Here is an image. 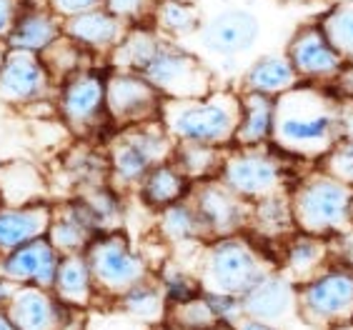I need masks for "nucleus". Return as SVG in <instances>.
I'll list each match as a JSON object with an SVG mask.
<instances>
[{
	"instance_id": "f257e3e1",
	"label": "nucleus",
	"mask_w": 353,
	"mask_h": 330,
	"mask_svg": "<svg viewBox=\"0 0 353 330\" xmlns=\"http://www.w3.org/2000/svg\"><path fill=\"white\" fill-rule=\"evenodd\" d=\"M343 105L331 85L299 83L276 98L273 148L293 163L321 165L323 158L343 141Z\"/></svg>"
},
{
	"instance_id": "f03ea898",
	"label": "nucleus",
	"mask_w": 353,
	"mask_h": 330,
	"mask_svg": "<svg viewBox=\"0 0 353 330\" xmlns=\"http://www.w3.org/2000/svg\"><path fill=\"white\" fill-rule=\"evenodd\" d=\"M161 123L176 143L233 148L241 123V90L213 88L203 98L163 101Z\"/></svg>"
},
{
	"instance_id": "7ed1b4c3",
	"label": "nucleus",
	"mask_w": 353,
	"mask_h": 330,
	"mask_svg": "<svg viewBox=\"0 0 353 330\" xmlns=\"http://www.w3.org/2000/svg\"><path fill=\"white\" fill-rule=\"evenodd\" d=\"M296 228L321 238H333L353 225V188L316 165L291 185Z\"/></svg>"
},
{
	"instance_id": "20e7f679",
	"label": "nucleus",
	"mask_w": 353,
	"mask_h": 330,
	"mask_svg": "<svg viewBox=\"0 0 353 330\" xmlns=\"http://www.w3.org/2000/svg\"><path fill=\"white\" fill-rule=\"evenodd\" d=\"M276 265L259 238L241 236L216 238L208 243L201 268V285L205 293L243 298L251 288L263 280Z\"/></svg>"
},
{
	"instance_id": "39448f33",
	"label": "nucleus",
	"mask_w": 353,
	"mask_h": 330,
	"mask_svg": "<svg viewBox=\"0 0 353 330\" xmlns=\"http://www.w3.org/2000/svg\"><path fill=\"white\" fill-rule=\"evenodd\" d=\"M218 178L248 203H259L268 196L291 190L293 181L299 176H293L291 158H285L279 148H273L268 143V145H251V148H241V145L228 148Z\"/></svg>"
},
{
	"instance_id": "423d86ee",
	"label": "nucleus",
	"mask_w": 353,
	"mask_h": 330,
	"mask_svg": "<svg viewBox=\"0 0 353 330\" xmlns=\"http://www.w3.org/2000/svg\"><path fill=\"white\" fill-rule=\"evenodd\" d=\"M173 148L176 141L165 133L161 121L121 128V133L110 141V185L116 190L138 188L156 165L173 158Z\"/></svg>"
},
{
	"instance_id": "0eeeda50",
	"label": "nucleus",
	"mask_w": 353,
	"mask_h": 330,
	"mask_svg": "<svg viewBox=\"0 0 353 330\" xmlns=\"http://www.w3.org/2000/svg\"><path fill=\"white\" fill-rule=\"evenodd\" d=\"M141 75L148 78L168 101L203 98L213 90V68L193 50L170 38H163L161 48L141 70Z\"/></svg>"
},
{
	"instance_id": "6e6552de",
	"label": "nucleus",
	"mask_w": 353,
	"mask_h": 330,
	"mask_svg": "<svg viewBox=\"0 0 353 330\" xmlns=\"http://www.w3.org/2000/svg\"><path fill=\"white\" fill-rule=\"evenodd\" d=\"M198 43L208 58L225 65H236L263 38V21L248 6H223L205 15L198 30Z\"/></svg>"
},
{
	"instance_id": "1a4fd4ad",
	"label": "nucleus",
	"mask_w": 353,
	"mask_h": 330,
	"mask_svg": "<svg viewBox=\"0 0 353 330\" xmlns=\"http://www.w3.org/2000/svg\"><path fill=\"white\" fill-rule=\"evenodd\" d=\"M85 258L93 270L95 290L108 296H125L130 288L148 278L145 260L130 248L128 238L118 230L101 233L85 248Z\"/></svg>"
},
{
	"instance_id": "9d476101",
	"label": "nucleus",
	"mask_w": 353,
	"mask_h": 330,
	"mask_svg": "<svg viewBox=\"0 0 353 330\" xmlns=\"http://www.w3.org/2000/svg\"><path fill=\"white\" fill-rule=\"evenodd\" d=\"M105 81L108 70L83 68L58 85V113L75 135H88L110 123Z\"/></svg>"
},
{
	"instance_id": "9b49d317",
	"label": "nucleus",
	"mask_w": 353,
	"mask_h": 330,
	"mask_svg": "<svg viewBox=\"0 0 353 330\" xmlns=\"http://www.w3.org/2000/svg\"><path fill=\"white\" fill-rule=\"evenodd\" d=\"M163 93L141 73L133 70H108L105 81V105L108 118L118 128H133L143 123L161 121Z\"/></svg>"
},
{
	"instance_id": "f8f14e48",
	"label": "nucleus",
	"mask_w": 353,
	"mask_h": 330,
	"mask_svg": "<svg viewBox=\"0 0 353 330\" xmlns=\"http://www.w3.org/2000/svg\"><path fill=\"white\" fill-rule=\"evenodd\" d=\"M188 198L203 220L208 243L216 238L241 236L251 228L253 203L238 196L236 190L228 188L221 178L193 183Z\"/></svg>"
},
{
	"instance_id": "ddd939ff",
	"label": "nucleus",
	"mask_w": 353,
	"mask_h": 330,
	"mask_svg": "<svg viewBox=\"0 0 353 330\" xmlns=\"http://www.w3.org/2000/svg\"><path fill=\"white\" fill-rule=\"evenodd\" d=\"M299 305L303 316L323 323H341L353 313V270L328 263L319 276L301 283Z\"/></svg>"
},
{
	"instance_id": "4468645a",
	"label": "nucleus",
	"mask_w": 353,
	"mask_h": 330,
	"mask_svg": "<svg viewBox=\"0 0 353 330\" xmlns=\"http://www.w3.org/2000/svg\"><path fill=\"white\" fill-rule=\"evenodd\" d=\"M283 53L293 63L301 83H313V85H333V81L346 65V61L326 38L319 21L296 28L285 43Z\"/></svg>"
},
{
	"instance_id": "2eb2a0df",
	"label": "nucleus",
	"mask_w": 353,
	"mask_h": 330,
	"mask_svg": "<svg viewBox=\"0 0 353 330\" xmlns=\"http://www.w3.org/2000/svg\"><path fill=\"white\" fill-rule=\"evenodd\" d=\"M55 78L38 53L8 48L0 65V101L8 105L46 101L53 93Z\"/></svg>"
},
{
	"instance_id": "dca6fc26",
	"label": "nucleus",
	"mask_w": 353,
	"mask_h": 330,
	"mask_svg": "<svg viewBox=\"0 0 353 330\" xmlns=\"http://www.w3.org/2000/svg\"><path fill=\"white\" fill-rule=\"evenodd\" d=\"M3 310L18 330H65L70 318V305L38 285H18Z\"/></svg>"
},
{
	"instance_id": "f3484780",
	"label": "nucleus",
	"mask_w": 353,
	"mask_h": 330,
	"mask_svg": "<svg viewBox=\"0 0 353 330\" xmlns=\"http://www.w3.org/2000/svg\"><path fill=\"white\" fill-rule=\"evenodd\" d=\"M128 28V23H123L103 6L63 21V33L68 35L70 41L78 43L90 58H105V61L121 45Z\"/></svg>"
},
{
	"instance_id": "a211bd4d",
	"label": "nucleus",
	"mask_w": 353,
	"mask_h": 330,
	"mask_svg": "<svg viewBox=\"0 0 353 330\" xmlns=\"http://www.w3.org/2000/svg\"><path fill=\"white\" fill-rule=\"evenodd\" d=\"M61 253L48 238H38L26 243L13 253H8L0 265V276L18 285H38V288H53L55 273L61 265Z\"/></svg>"
},
{
	"instance_id": "6ab92c4d",
	"label": "nucleus",
	"mask_w": 353,
	"mask_h": 330,
	"mask_svg": "<svg viewBox=\"0 0 353 330\" xmlns=\"http://www.w3.org/2000/svg\"><path fill=\"white\" fill-rule=\"evenodd\" d=\"M101 233V225L88 205L83 200H73L65 203L61 210H53V223L46 238L53 243L61 256H73V253H85V248Z\"/></svg>"
},
{
	"instance_id": "aec40b11",
	"label": "nucleus",
	"mask_w": 353,
	"mask_h": 330,
	"mask_svg": "<svg viewBox=\"0 0 353 330\" xmlns=\"http://www.w3.org/2000/svg\"><path fill=\"white\" fill-rule=\"evenodd\" d=\"M53 223V208L48 203H28V205H3L0 208V253H13L26 243L48 236Z\"/></svg>"
},
{
	"instance_id": "412c9836",
	"label": "nucleus",
	"mask_w": 353,
	"mask_h": 330,
	"mask_svg": "<svg viewBox=\"0 0 353 330\" xmlns=\"http://www.w3.org/2000/svg\"><path fill=\"white\" fill-rule=\"evenodd\" d=\"M301 83L299 73L285 53H263L253 58L241 73V93H261L268 98H281Z\"/></svg>"
},
{
	"instance_id": "4be33fe9",
	"label": "nucleus",
	"mask_w": 353,
	"mask_h": 330,
	"mask_svg": "<svg viewBox=\"0 0 353 330\" xmlns=\"http://www.w3.org/2000/svg\"><path fill=\"white\" fill-rule=\"evenodd\" d=\"M296 303H299V288L291 278L279 270H271L256 288H251L241 298L245 316L263 323L283 318Z\"/></svg>"
},
{
	"instance_id": "5701e85b",
	"label": "nucleus",
	"mask_w": 353,
	"mask_h": 330,
	"mask_svg": "<svg viewBox=\"0 0 353 330\" xmlns=\"http://www.w3.org/2000/svg\"><path fill=\"white\" fill-rule=\"evenodd\" d=\"M331 263V245L328 238L311 236L303 230H296L293 236H288L281 243V256L279 265L288 278H299V280H311L313 276H319L321 270Z\"/></svg>"
},
{
	"instance_id": "b1692460",
	"label": "nucleus",
	"mask_w": 353,
	"mask_h": 330,
	"mask_svg": "<svg viewBox=\"0 0 353 330\" xmlns=\"http://www.w3.org/2000/svg\"><path fill=\"white\" fill-rule=\"evenodd\" d=\"M63 35V18L55 15L48 3L43 6H30L26 0L23 13L18 15L13 33L8 35L6 45L15 50H30V53L41 55L46 48L53 45Z\"/></svg>"
},
{
	"instance_id": "393cba45",
	"label": "nucleus",
	"mask_w": 353,
	"mask_h": 330,
	"mask_svg": "<svg viewBox=\"0 0 353 330\" xmlns=\"http://www.w3.org/2000/svg\"><path fill=\"white\" fill-rule=\"evenodd\" d=\"M276 130V98L261 93H241V123L236 130V145H268Z\"/></svg>"
},
{
	"instance_id": "a878e982",
	"label": "nucleus",
	"mask_w": 353,
	"mask_h": 330,
	"mask_svg": "<svg viewBox=\"0 0 353 330\" xmlns=\"http://www.w3.org/2000/svg\"><path fill=\"white\" fill-rule=\"evenodd\" d=\"M253 236L259 240L268 243H283L288 236L296 233V220H293V208H291V193L283 190V193H276V196H268L263 200L253 203V213H251V228Z\"/></svg>"
},
{
	"instance_id": "bb28decb",
	"label": "nucleus",
	"mask_w": 353,
	"mask_h": 330,
	"mask_svg": "<svg viewBox=\"0 0 353 330\" xmlns=\"http://www.w3.org/2000/svg\"><path fill=\"white\" fill-rule=\"evenodd\" d=\"M55 298L63 300L70 308H85L90 305L95 296V280L93 270L85 253H73V256H63L58 273H55Z\"/></svg>"
},
{
	"instance_id": "cd10ccee",
	"label": "nucleus",
	"mask_w": 353,
	"mask_h": 330,
	"mask_svg": "<svg viewBox=\"0 0 353 330\" xmlns=\"http://www.w3.org/2000/svg\"><path fill=\"white\" fill-rule=\"evenodd\" d=\"M190 188H193V183L183 176V170L173 161H165L143 178V183L138 185V196L148 208L163 210L173 203L188 198Z\"/></svg>"
},
{
	"instance_id": "c85d7f7f",
	"label": "nucleus",
	"mask_w": 353,
	"mask_h": 330,
	"mask_svg": "<svg viewBox=\"0 0 353 330\" xmlns=\"http://www.w3.org/2000/svg\"><path fill=\"white\" fill-rule=\"evenodd\" d=\"M161 43H163V35L158 33L150 23L130 25L125 38L121 41V45L108 58V65L113 70H133V73H141L143 68L148 65L150 58L156 55Z\"/></svg>"
},
{
	"instance_id": "c756f323",
	"label": "nucleus",
	"mask_w": 353,
	"mask_h": 330,
	"mask_svg": "<svg viewBox=\"0 0 353 330\" xmlns=\"http://www.w3.org/2000/svg\"><path fill=\"white\" fill-rule=\"evenodd\" d=\"M150 25L170 41H185L198 35L203 25V13L193 0H161L153 13Z\"/></svg>"
},
{
	"instance_id": "7c9ffc66",
	"label": "nucleus",
	"mask_w": 353,
	"mask_h": 330,
	"mask_svg": "<svg viewBox=\"0 0 353 330\" xmlns=\"http://www.w3.org/2000/svg\"><path fill=\"white\" fill-rule=\"evenodd\" d=\"M225 153H228V148H218V145L176 143L170 161L183 170V176L188 178L190 183H201V181L218 178V173L223 168Z\"/></svg>"
},
{
	"instance_id": "2f4dec72",
	"label": "nucleus",
	"mask_w": 353,
	"mask_h": 330,
	"mask_svg": "<svg viewBox=\"0 0 353 330\" xmlns=\"http://www.w3.org/2000/svg\"><path fill=\"white\" fill-rule=\"evenodd\" d=\"M161 236H165L170 243H208L205 225L201 220V216H198L196 205L190 203V198H183V200L161 210Z\"/></svg>"
},
{
	"instance_id": "473e14b6",
	"label": "nucleus",
	"mask_w": 353,
	"mask_h": 330,
	"mask_svg": "<svg viewBox=\"0 0 353 330\" xmlns=\"http://www.w3.org/2000/svg\"><path fill=\"white\" fill-rule=\"evenodd\" d=\"M316 21L341 58L353 63V0H333Z\"/></svg>"
},
{
	"instance_id": "72a5a7b5",
	"label": "nucleus",
	"mask_w": 353,
	"mask_h": 330,
	"mask_svg": "<svg viewBox=\"0 0 353 330\" xmlns=\"http://www.w3.org/2000/svg\"><path fill=\"white\" fill-rule=\"evenodd\" d=\"M123 308L128 310L130 316H136L138 320L148 325H158L161 318L165 316V303H168V296H165L163 285L153 283V280H143L136 288H130L125 296H121Z\"/></svg>"
},
{
	"instance_id": "f704fd0d",
	"label": "nucleus",
	"mask_w": 353,
	"mask_h": 330,
	"mask_svg": "<svg viewBox=\"0 0 353 330\" xmlns=\"http://www.w3.org/2000/svg\"><path fill=\"white\" fill-rule=\"evenodd\" d=\"M43 63L48 65V70H50V75H53L55 81H65V78H70L73 73H78V70H83L85 68V63L90 55L83 50L81 45L75 41H70L68 35L63 33L58 41L53 43L50 48H46L41 53Z\"/></svg>"
},
{
	"instance_id": "c9c22d12",
	"label": "nucleus",
	"mask_w": 353,
	"mask_h": 330,
	"mask_svg": "<svg viewBox=\"0 0 353 330\" xmlns=\"http://www.w3.org/2000/svg\"><path fill=\"white\" fill-rule=\"evenodd\" d=\"M0 188L8 205H28V203H38V196L46 185L30 165H15L0 176Z\"/></svg>"
},
{
	"instance_id": "e433bc0d",
	"label": "nucleus",
	"mask_w": 353,
	"mask_h": 330,
	"mask_svg": "<svg viewBox=\"0 0 353 330\" xmlns=\"http://www.w3.org/2000/svg\"><path fill=\"white\" fill-rule=\"evenodd\" d=\"M81 200L88 205V210L93 213L103 233H108L121 220V196L116 193L113 185H88L83 190Z\"/></svg>"
},
{
	"instance_id": "4c0bfd02",
	"label": "nucleus",
	"mask_w": 353,
	"mask_h": 330,
	"mask_svg": "<svg viewBox=\"0 0 353 330\" xmlns=\"http://www.w3.org/2000/svg\"><path fill=\"white\" fill-rule=\"evenodd\" d=\"M170 318L185 330H208L221 323V318L216 316V310L203 293L198 298L185 300V303H173L170 305Z\"/></svg>"
},
{
	"instance_id": "58836bf2",
	"label": "nucleus",
	"mask_w": 353,
	"mask_h": 330,
	"mask_svg": "<svg viewBox=\"0 0 353 330\" xmlns=\"http://www.w3.org/2000/svg\"><path fill=\"white\" fill-rule=\"evenodd\" d=\"M161 0H103V8L128 25H143L153 21Z\"/></svg>"
},
{
	"instance_id": "ea45409f",
	"label": "nucleus",
	"mask_w": 353,
	"mask_h": 330,
	"mask_svg": "<svg viewBox=\"0 0 353 330\" xmlns=\"http://www.w3.org/2000/svg\"><path fill=\"white\" fill-rule=\"evenodd\" d=\"M321 168H326L331 176H336L339 181H343L346 185L353 188V138L341 141L339 145L323 158Z\"/></svg>"
},
{
	"instance_id": "a19ab883",
	"label": "nucleus",
	"mask_w": 353,
	"mask_h": 330,
	"mask_svg": "<svg viewBox=\"0 0 353 330\" xmlns=\"http://www.w3.org/2000/svg\"><path fill=\"white\" fill-rule=\"evenodd\" d=\"M163 290L165 296H168V303H185L190 298H198L203 293V285L201 280H193L190 276L185 273H165L163 276Z\"/></svg>"
},
{
	"instance_id": "79ce46f5",
	"label": "nucleus",
	"mask_w": 353,
	"mask_h": 330,
	"mask_svg": "<svg viewBox=\"0 0 353 330\" xmlns=\"http://www.w3.org/2000/svg\"><path fill=\"white\" fill-rule=\"evenodd\" d=\"M328 245H331V263L346 265L353 270V225L339 236L328 238Z\"/></svg>"
},
{
	"instance_id": "37998d69",
	"label": "nucleus",
	"mask_w": 353,
	"mask_h": 330,
	"mask_svg": "<svg viewBox=\"0 0 353 330\" xmlns=\"http://www.w3.org/2000/svg\"><path fill=\"white\" fill-rule=\"evenodd\" d=\"M48 8L53 10L55 15H61L63 21L65 18H73V15H81L85 10H93V8H101L103 0H46Z\"/></svg>"
},
{
	"instance_id": "c03bdc74",
	"label": "nucleus",
	"mask_w": 353,
	"mask_h": 330,
	"mask_svg": "<svg viewBox=\"0 0 353 330\" xmlns=\"http://www.w3.org/2000/svg\"><path fill=\"white\" fill-rule=\"evenodd\" d=\"M23 6H26V0H0V41L3 43L13 33L18 15L23 13Z\"/></svg>"
},
{
	"instance_id": "a18cd8bd",
	"label": "nucleus",
	"mask_w": 353,
	"mask_h": 330,
	"mask_svg": "<svg viewBox=\"0 0 353 330\" xmlns=\"http://www.w3.org/2000/svg\"><path fill=\"white\" fill-rule=\"evenodd\" d=\"M331 88L336 90L343 101H353V63H346V65H343V70H341L339 78L333 81Z\"/></svg>"
},
{
	"instance_id": "49530a36",
	"label": "nucleus",
	"mask_w": 353,
	"mask_h": 330,
	"mask_svg": "<svg viewBox=\"0 0 353 330\" xmlns=\"http://www.w3.org/2000/svg\"><path fill=\"white\" fill-rule=\"evenodd\" d=\"M15 290H18V283H13V280H8V278L0 276V305L6 308L8 300L15 296Z\"/></svg>"
},
{
	"instance_id": "de8ad7c7",
	"label": "nucleus",
	"mask_w": 353,
	"mask_h": 330,
	"mask_svg": "<svg viewBox=\"0 0 353 330\" xmlns=\"http://www.w3.org/2000/svg\"><path fill=\"white\" fill-rule=\"evenodd\" d=\"M241 330H276V328H271V325H265L263 320H253V318H251V320H248V323H245Z\"/></svg>"
},
{
	"instance_id": "09e8293b",
	"label": "nucleus",
	"mask_w": 353,
	"mask_h": 330,
	"mask_svg": "<svg viewBox=\"0 0 353 330\" xmlns=\"http://www.w3.org/2000/svg\"><path fill=\"white\" fill-rule=\"evenodd\" d=\"M0 330H18L13 323H10V318L6 316V310H0Z\"/></svg>"
},
{
	"instance_id": "8fccbe9b",
	"label": "nucleus",
	"mask_w": 353,
	"mask_h": 330,
	"mask_svg": "<svg viewBox=\"0 0 353 330\" xmlns=\"http://www.w3.org/2000/svg\"><path fill=\"white\" fill-rule=\"evenodd\" d=\"M6 53H8V45L0 41V65H3V61H6Z\"/></svg>"
},
{
	"instance_id": "3c124183",
	"label": "nucleus",
	"mask_w": 353,
	"mask_h": 330,
	"mask_svg": "<svg viewBox=\"0 0 353 330\" xmlns=\"http://www.w3.org/2000/svg\"><path fill=\"white\" fill-rule=\"evenodd\" d=\"M208 330H233V328H228V325H213V328H208Z\"/></svg>"
},
{
	"instance_id": "603ef678",
	"label": "nucleus",
	"mask_w": 353,
	"mask_h": 330,
	"mask_svg": "<svg viewBox=\"0 0 353 330\" xmlns=\"http://www.w3.org/2000/svg\"><path fill=\"white\" fill-rule=\"evenodd\" d=\"M150 330H168V328H163V325H153Z\"/></svg>"
},
{
	"instance_id": "864d4df0",
	"label": "nucleus",
	"mask_w": 353,
	"mask_h": 330,
	"mask_svg": "<svg viewBox=\"0 0 353 330\" xmlns=\"http://www.w3.org/2000/svg\"><path fill=\"white\" fill-rule=\"evenodd\" d=\"M339 330H353V325H341Z\"/></svg>"
},
{
	"instance_id": "5fc2aeb1",
	"label": "nucleus",
	"mask_w": 353,
	"mask_h": 330,
	"mask_svg": "<svg viewBox=\"0 0 353 330\" xmlns=\"http://www.w3.org/2000/svg\"><path fill=\"white\" fill-rule=\"evenodd\" d=\"M193 3H196V0H193Z\"/></svg>"
}]
</instances>
